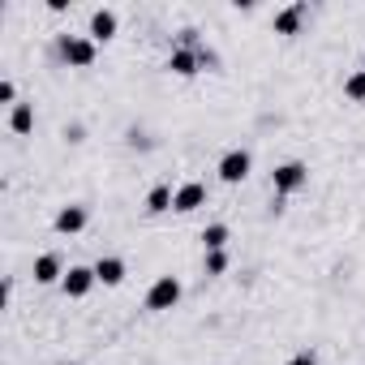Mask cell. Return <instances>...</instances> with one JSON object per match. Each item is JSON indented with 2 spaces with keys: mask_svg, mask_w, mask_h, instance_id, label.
Returning <instances> with one entry per match:
<instances>
[{
  "mask_svg": "<svg viewBox=\"0 0 365 365\" xmlns=\"http://www.w3.org/2000/svg\"><path fill=\"white\" fill-rule=\"evenodd\" d=\"M305 185H309V168L301 159H288V163L275 168V194H297Z\"/></svg>",
  "mask_w": 365,
  "mask_h": 365,
  "instance_id": "7a4b0ae2",
  "label": "cell"
},
{
  "mask_svg": "<svg viewBox=\"0 0 365 365\" xmlns=\"http://www.w3.org/2000/svg\"><path fill=\"white\" fill-rule=\"evenodd\" d=\"M176 301H180V279H176V275H159V279L150 284V292H146V309H155V314L172 309Z\"/></svg>",
  "mask_w": 365,
  "mask_h": 365,
  "instance_id": "6da1fadb",
  "label": "cell"
},
{
  "mask_svg": "<svg viewBox=\"0 0 365 365\" xmlns=\"http://www.w3.org/2000/svg\"><path fill=\"white\" fill-rule=\"evenodd\" d=\"M224 271H228V254H224V250L207 254V275H224Z\"/></svg>",
  "mask_w": 365,
  "mask_h": 365,
  "instance_id": "e0dca14e",
  "label": "cell"
},
{
  "mask_svg": "<svg viewBox=\"0 0 365 365\" xmlns=\"http://www.w3.org/2000/svg\"><path fill=\"white\" fill-rule=\"evenodd\" d=\"M288 365H318V356H314V352H297Z\"/></svg>",
  "mask_w": 365,
  "mask_h": 365,
  "instance_id": "d6986e66",
  "label": "cell"
},
{
  "mask_svg": "<svg viewBox=\"0 0 365 365\" xmlns=\"http://www.w3.org/2000/svg\"><path fill=\"white\" fill-rule=\"evenodd\" d=\"M95 279H99L103 288L125 284V262H120V258H99V262H95Z\"/></svg>",
  "mask_w": 365,
  "mask_h": 365,
  "instance_id": "30bf717a",
  "label": "cell"
},
{
  "mask_svg": "<svg viewBox=\"0 0 365 365\" xmlns=\"http://www.w3.org/2000/svg\"><path fill=\"white\" fill-rule=\"evenodd\" d=\"M344 95H348V99H356V103L365 99V69H356V73L344 82Z\"/></svg>",
  "mask_w": 365,
  "mask_h": 365,
  "instance_id": "2e32d148",
  "label": "cell"
},
{
  "mask_svg": "<svg viewBox=\"0 0 365 365\" xmlns=\"http://www.w3.org/2000/svg\"><path fill=\"white\" fill-rule=\"evenodd\" d=\"M0 103H9V108H18V86L5 78V82H0Z\"/></svg>",
  "mask_w": 365,
  "mask_h": 365,
  "instance_id": "ac0fdd59",
  "label": "cell"
},
{
  "mask_svg": "<svg viewBox=\"0 0 365 365\" xmlns=\"http://www.w3.org/2000/svg\"><path fill=\"white\" fill-rule=\"evenodd\" d=\"M61 365H69V361H61Z\"/></svg>",
  "mask_w": 365,
  "mask_h": 365,
  "instance_id": "ffe728a7",
  "label": "cell"
},
{
  "mask_svg": "<svg viewBox=\"0 0 365 365\" xmlns=\"http://www.w3.org/2000/svg\"><path fill=\"white\" fill-rule=\"evenodd\" d=\"M250 168H254V159H250V150H228L224 159H220V180L224 185H241V180L250 176Z\"/></svg>",
  "mask_w": 365,
  "mask_h": 365,
  "instance_id": "3957f363",
  "label": "cell"
},
{
  "mask_svg": "<svg viewBox=\"0 0 365 365\" xmlns=\"http://www.w3.org/2000/svg\"><path fill=\"white\" fill-rule=\"evenodd\" d=\"M95 284H99V279H95V267H69V271H65V279H61L65 297H86Z\"/></svg>",
  "mask_w": 365,
  "mask_h": 365,
  "instance_id": "5b68a950",
  "label": "cell"
},
{
  "mask_svg": "<svg viewBox=\"0 0 365 365\" xmlns=\"http://www.w3.org/2000/svg\"><path fill=\"white\" fill-rule=\"evenodd\" d=\"M202 245H207V254L224 250V245H228V224H211V228H202Z\"/></svg>",
  "mask_w": 365,
  "mask_h": 365,
  "instance_id": "9a60e30c",
  "label": "cell"
},
{
  "mask_svg": "<svg viewBox=\"0 0 365 365\" xmlns=\"http://www.w3.org/2000/svg\"><path fill=\"white\" fill-rule=\"evenodd\" d=\"M61 56H65L73 69H91V65H95V39L65 35V39H61Z\"/></svg>",
  "mask_w": 365,
  "mask_h": 365,
  "instance_id": "277c9868",
  "label": "cell"
},
{
  "mask_svg": "<svg viewBox=\"0 0 365 365\" xmlns=\"http://www.w3.org/2000/svg\"><path fill=\"white\" fill-rule=\"evenodd\" d=\"M202 202H207V185H198V180H190V185H180V190H176V198H172V211L190 215V211H198Z\"/></svg>",
  "mask_w": 365,
  "mask_h": 365,
  "instance_id": "8992f818",
  "label": "cell"
},
{
  "mask_svg": "<svg viewBox=\"0 0 365 365\" xmlns=\"http://www.w3.org/2000/svg\"><path fill=\"white\" fill-rule=\"evenodd\" d=\"M56 279H65L61 258H56V254H39V258H35V284H56Z\"/></svg>",
  "mask_w": 365,
  "mask_h": 365,
  "instance_id": "9c48e42d",
  "label": "cell"
},
{
  "mask_svg": "<svg viewBox=\"0 0 365 365\" xmlns=\"http://www.w3.org/2000/svg\"><path fill=\"white\" fill-rule=\"evenodd\" d=\"M116 26H120V18H116L112 9H95V14H91V39H95V43L116 39Z\"/></svg>",
  "mask_w": 365,
  "mask_h": 365,
  "instance_id": "52a82bcc",
  "label": "cell"
},
{
  "mask_svg": "<svg viewBox=\"0 0 365 365\" xmlns=\"http://www.w3.org/2000/svg\"><path fill=\"white\" fill-rule=\"evenodd\" d=\"M172 198H176V194H172L168 185H155V190L146 194V211H150V215H163V211H172Z\"/></svg>",
  "mask_w": 365,
  "mask_h": 365,
  "instance_id": "5bb4252c",
  "label": "cell"
},
{
  "mask_svg": "<svg viewBox=\"0 0 365 365\" xmlns=\"http://www.w3.org/2000/svg\"><path fill=\"white\" fill-rule=\"evenodd\" d=\"M305 5H288L284 14H275V35H297L301 31V22H305Z\"/></svg>",
  "mask_w": 365,
  "mask_h": 365,
  "instance_id": "7c38bea8",
  "label": "cell"
},
{
  "mask_svg": "<svg viewBox=\"0 0 365 365\" xmlns=\"http://www.w3.org/2000/svg\"><path fill=\"white\" fill-rule=\"evenodd\" d=\"M9 129H14V133H31V129H35V112H31V103L9 108Z\"/></svg>",
  "mask_w": 365,
  "mask_h": 365,
  "instance_id": "4fadbf2b",
  "label": "cell"
},
{
  "mask_svg": "<svg viewBox=\"0 0 365 365\" xmlns=\"http://www.w3.org/2000/svg\"><path fill=\"white\" fill-rule=\"evenodd\" d=\"M198 65H202V56H198V52H190V48L172 52V61H168V69H172L176 78H194V73H198Z\"/></svg>",
  "mask_w": 365,
  "mask_h": 365,
  "instance_id": "8fae6325",
  "label": "cell"
},
{
  "mask_svg": "<svg viewBox=\"0 0 365 365\" xmlns=\"http://www.w3.org/2000/svg\"><path fill=\"white\" fill-rule=\"evenodd\" d=\"M82 228H86V207L73 202V207H61V211H56V232H61V237H73V232H82Z\"/></svg>",
  "mask_w": 365,
  "mask_h": 365,
  "instance_id": "ba28073f",
  "label": "cell"
}]
</instances>
